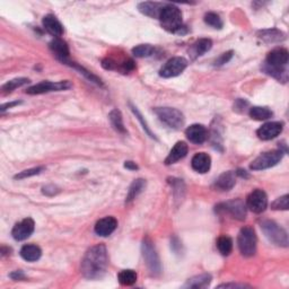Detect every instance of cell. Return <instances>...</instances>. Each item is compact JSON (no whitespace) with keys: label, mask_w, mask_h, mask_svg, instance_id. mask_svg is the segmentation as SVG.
<instances>
[{"label":"cell","mask_w":289,"mask_h":289,"mask_svg":"<svg viewBox=\"0 0 289 289\" xmlns=\"http://www.w3.org/2000/svg\"><path fill=\"white\" fill-rule=\"evenodd\" d=\"M108 256L105 245L97 244L86 252L81 261V273L87 279H99L106 272Z\"/></svg>","instance_id":"6da1fadb"},{"label":"cell","mask_w":289,"mask_h":289,"mask_svg":"<svg viewBox=\"0 0 289 289\" xmlns=\"http://www.w3.org/2000/svg\"><path fill=\"white\" fill-rule=\"evenodd\" d=\"M288 59L289 53L286 49L283 48L274 49L268 54L262 69H263L268 75L274 77L275 79L286 83Z\"/></svg>","instance_id":"7a4b0ae2"},{"label":"cell","mask_w":289,"mask_h":289,"mask_svg":"<svg viewBox=\"0 0 289 289\" xmlns=\"http://www.w3.org/2000/svg\"><path fill=\"white\" fill-rule=\"evenodd\" d=\"M158 20L161 21L162 26L172 33H181L184 27L182 13L174 5H164Z\"/></svg>","instance_id":"3957f363"},{"label":"cell","mask_w":289,"mask_h":289,"mask_svg":"<svg viewBox=\"0 0 289 289\" xmlns=\"http://www.w3.org/2000/svg\"><path fill=\"white\" fill-rule=\"evenodd\" d=\"M142 256L149 272L153 277H158L162 273V263L154 243L149 238H144L141 244Z\"/></svg>","instance_id":"277c9868"},{"label":"cell","mask_w":289,"mask_h":289,"mask_svg":"<svg viewBox=\"0 0 289 289\" xmlns=\"http://www.w3.org/2000/svg\"><path fill=\"white\" fill-rule=\"evenodd\" d=\"M261 229L263 230L266 238L274 245L287 247L288 246V235L281 226H279L273 220L261 221Z\"/></svg>","instance_id":"5b68a950"},{"label":"cell","mask_w":289,"mask_h":289,"mask_svg":"<svg viewBox=\"0 0 289 289\" xmlns=\"http://www.w3.org/2000/svg\"><path fill=\"white\" fill-rule=\"evenodd\" d=\"M256 234L255 230L251 226H245L241 229L237 237V244L239 252L244 256H253L256 253Z\"/></svg>","instance_id":"8992f818"},{"label":"cell","mask_w":289,"mask_h":289,"mask_svg":"<svg viewBox=\"0 0 289 289\" xmlns=\"http://www.w3.org/2000/svg\"><path fill=\"white\" fill-rule=\"evenodd\" d=\"M154 112L156 113V115L158 116L163 123L166 124L171 129L179 130L184 125V115L183 113L176 110L173 107H156Z\"/></svg>","instance_id":"52a82bcc"},{"label":"cell","mask_w":289,"mask_h":289,"mask_svg":"<svg viewBox=\"0 0 289 289\" xmlns=\"http://www.w3.org/2000/svg\"><path fill=\"white\" fill-rule=\"evenodd\" d=\"M283 152L281 149L279 151H271L261 154L259 157H256L251 164V170L253 171H261L270 169L274 165H277L278 163L282 160Z\"/></svg>","instance_id":"ba28073f"},{"label":"cell","mask_w":289,"mask_h":289,"mask_svg":"<svg viewBox=\"0 0 289 289\" xmlns=\"http://www.w3.org/2000/svg\"><path fill=\"white\" fill-rule=\"evenodd\" d=\"M70 87L71 83L69 80L57 81V83H53V81H42V83L32 86V87L26 90V93L30 95H40L50 92H60V90H66Z\"/></svg>","instance_id":"9c48e42d"},{"label":"cell","mask_w":289,"mask_h":289,"mask_svg":"<svg viewBox=\"0 0 289 289\" xmlns=\"http://www.w3.org/2000/svg\"><path fill=\"white\" fill-rule=\"evenodd\" d=\"M188 67V60L183 57H174L170 59L160 70V75L164 78H172L182 74Z\"/></svg>","instance_id":"30bf717a"},{"label":"cell","mask_w":289,"mask_h":289,"mask_svg":"<svg viewBox=\"0 0 289 289\" xmlns=\"http://www.w3.org/2000/svg\"><path fill=\"white\" fill-rule=\"evenodd\" d=\"M216 210L228 212L233 218L237 220H244L246 217V205L241 200V199H236V200L221 203V205H218L216 207Z\"/></svg>","instance_id":"8fae6325"},{"label":"cell","mask_w":289,"mask_h":289,"mask_svg":"<svg viewBox=\"0 0 289 289\" xmlns=\"http://www.w3.org/2000/svg\"><path fill=\"white\" fill-rule=\"evenodd\" d=\"M268 206V197L263 190L256 189L250 193L246 200V207L254 214H261Z\"/></svg>","instance_id":"7c38bea8"},{"label":"cell","mask_w":289,"mask_h":289,"mask_svg":"<svg viewBox=\"0 0 289 289\" xmlns=\"http://www.w3.org/2000/svg\"><path fill=\"white\" fill-rule=\"evenodd\" d=\"M34 227V220L32 218H25L14 226L12 235L16 241H24V239L29 238L33 234Z\"/></svg>","instance_id":"4fadbf2b"},{"label":"cell","mask_w":289,"mask_h":289,"mask_svg":"<svg viewBox=\"0 0 289 289\" xmlns=\"http://www.w3.org/2000/svg\"><path fill=\"white\" fill-rule=\"evenodd\" d=\"M283 124L282 122H268V123H264L261 128L257 129L256 134L257 137L262 140H271L282 132Z\"/></svg>","instance_id":"5bb4252c"},{"label":"cell","mask_w":289,"mask_h":289,"mask_svg":"<svg viewBox=\"0 0 289 289\" xmlns=\"http://www.w3.org/2000/svg\"><path fill=\"white\" fill-rule=\"evenodd\" d=\"M117 227V220L114 217H104V218L99 219L96 225H95V233H96L98 236L106 237L108 235H111Z\"/></svg>","instance_id":"9a60e30c"},{"label":"cell","mask_w":289,"mask_h":289,"mask_svg":"<svg viewBox=\"0 0 289 289\" xmlns=\"http://www.w3.org/2000/svg\"><path fill=\"white\" fill-rule=\"evenodd\" d=\"M50 49H51V51L59 61L65 63L69 60V47H68V44L63 40L56 38L50 42Z\"/></svg>","instance_id":"2e32d148"},{"label":"cell","mask_w":289,"mask_h":289,"mask_svg":"<svg viewBox=\"0 0 289 289\" xmlns=\"http://www.w3.org/2000/svg\"><path fill=\"white\" fill-rule=\"evenodd\" d=\"M185 135L191 142L200 144L206 141L207 129L202 124H192L185 130Z\"/></svg>","instance_id":"e0dca14e"},{"label":"cell","mask_w":289,"mask_h":289,"mask_svg":"<svg viewBox=\"0 0 289 289\" xmlns=\"http://www.w3.org/2000/svg\"><path fill=\"white\" fill-rule=\"evenodd\" d=\"M191 165L192 169L198 173H207L210 170L211 158L206 153H198L193 156Z\"/></svg>","instance_id":"ac0fdd59"},{"label":"cell","mask_w":289,"mask_h":289,"mask_svg":"<svg viewBox=\"0 0 289 289\" xmlns=\"http://www.w3.org/2000/svg\"><path fill=\"white\" fill-rule=\"evenodd\" d=\"M188 144L184 141H179L175 143V146L172 148V151L170 152L169 156L166 157L165 164L166 165H172L174 163L179 162L180 160H182L188 154Z\"/></svg>","instance_id":"d6986e66"},{"label":"cell","mask_w":289,"mask_h":289,"mask_svg":"<svg viewBox=\"0 0 289 289\" xmlns=\"http://www.w3.org/2000/svg\"><path fill=\"white\" fill-rule=\"evenodd\" d=\"M42 24L45 31L53 36H57V38H59V36H61L63 34V26L61 23L58 21V18L56 16H53V15L44 16Z\"/></svg>","instance_id":"ffe728a7"},{"label":"cell","mask_w":289,"mask_h":289,"mask_svg":"<svg viewBox=\"0 0 289 289\" xmlns=\"http://www.w3.org/2000/svg\"><path fill=\"white\" fill-rule=\"evenodd\" d=\"M257 36L265 43H278L282 42V41L286 39V34L277 29L260 31L259 33H257Z\"/></svg>","instance_id":"44dd1931"},{"label":"cell","mask_w":289,"mask_h":289,"mask_svg":"<svg viewBox=\"0 0 289 289\" xmlns=\"http://www.w3.org/2000/svg\"><path fill=\"white\" fill-rule=\"evenodd\" d=\"M235 183H236V180H235L234 172L228 171L221 174L219 178L216 180L215 187L216 189L220 190V191H229L230 189H233Z\"/></svg>","instance_id":"7402d4cb"},{"label":"cell","mask_w":289,"mask_h":289,"mask_svg":"<svg viewBox=\"0 0 289 289\" xmlns=\"http://www.w3.org/2000/svg\"><path fill=\"white\" fill-rule=\"evenodd\" d=\"M163 7H164V5L163 4L152 2H146L138 5L139 12L142 13L143 15L152 18H160Z\"/></svg>","instance_id":"603a6c76"},{"label":"cell","mask_w":289,"mask_h":289,"mask_svg":"<svg viewBox=\"0 0 289 289\" xmlns=\"http://www.w3.org/2000/svg\"><path fill=\"white\" fill-rule=\"evenodd\" d=\"M212 47V41L209 39H201L194 43L191 49H190V54H191L192 59H196L198 57H201L206 52L209 51Z\"/></svg>","instance_id":"cb8c5ba5"},{"label":"cell","mask_w":289,"mask_h":289,"mask_svg":"<svg viewBox=\"0 0 289 289\" xmlns=\"http://www.w3.org/2000/svg\"><path fill=\"white\" fill-rule=\"evenodd\" d=\"M41 255H42V251H41V248L38 245H34V244H26L21 250V256L25 261L29 262L38 261Z\"/></svg>","instance_id":"d4e9b609"},{"label":"cell","mask_w":289,"mask_h":289,"mask_svg":"<svg viewBox=\"0 0 289 289\" xmlns=\"http://www.w3.org/2000/svg\"><path fill=\"white\" fill-rule=\"evenodd\" d=\"M211 281V275L208 273L199 274L193 277L191 279H189L187 283L184 284L185 288H206L207 286H209V283Z\"/></svg>","instance_id":"484cf974"},{"label":"cell","mask_w":289,"mask_h":289,"mask_svg":"<svg viewBox=\"0 0 289 289\" xmlns=\"http://www.w3.org/2000/svg\"><path fill=\"white\" fill-rule=\"evenodd\" d=\"M273 115L272 111L268 107L263 106H253L250 108V116L253 120L256 121H264L270 119Z\"/></svg>","instance_id":"4316f807"},{"label":"cell","mask_w":289,"mask_h":289,"mask_svg":"<svg viewBox=\"0 0 289 289\" xmlns=\"http://www.w3.org/2000/svg\"><path fill=\"white\" fill-rule=\"evenodd\" d=\"M144 187H146V181H144V180L138 179V180L133 181V183L130 185L128 194H126L125 202H130V201H132L133 199L137 198L138 194L141 193V191L144 189Z\"/></svg>","instance_id":"83f0119b"},{"label":"cell","mask_w":289,"mask_h":289,"mask_svg":"<svg viewBox=\"0 0 289 289\" xmlns=\"http://www.w3.org/2000/svg\"><path fill=\"white\" fill-rule=\"evenodd\" d=\"M108 119H110L112 126L117 131V132L126 133V130L123 124V119H122V114L119 110H116L115 108V110L111 111L110 115H108Z\"/></svg>","instance_id":"f1b7e54d"},{"label":"cell","mask_w":289,"mask_h":289,"mask_svg":"<svg viewBox=\"0 0 289 289\" xmlns=\"http://www.w3.org/2000/svg\"><path fill=\"white\" fill-rule=\"evenodd\" d=\"M65 65H67V66H70L71 68H74V69L78 70L81 75H84V76L86 77V78H87V79H88V80H90V81H93V83L97 84V85H99V86H102V85H103V84H102V81H101V79H99L98 77H96V76H95L94 74H92V72L88 71L87 69H85L84 67L79 66L78 63H76V62H72V61H70V60H68V61H66V62H65Z\"/></svg>","instance_id":"f546056e"},{"label":"cell","mask_w":289,"mask_h":289,"mask_svg":"<svg viewBox=\"0 0 289 289\" xmlns=\"http://www.w3.org/2000/svg\"><path fill=\"white\" fill-rule=\"evenodd\" d=\"M117 279L123 286H131L137 281V273L133 270H122L117 275Z\"/></svg>","instance_id":"4dcf8cb0"},{"label":"cell","mask_w":289,"mask_h":289,"mask_svg":"<svg viewBox=\"0 0 289 289\" xmlns=\"http://www.w3.org/2000/svg\"><path fill=\"white\" fill-rule=\"evenodd\" d=\"M217 247L223 255H229L233 250V241L228 236H220L217 241Z\"/></svg>","instance_id":"1f68e13d"},{"label":"cell","mask_w":289,"mask_h":289,"mask_svg":"<svg viewBox=\"0 0 289 289\" xmlns=\"http://www.w3.org/2000/svg\"><path fill=\"white\" fill-rule=\"evenodd\" d=\"M154 52H155V49L151 44H140L132 49L133 56L137 58L151 57Z\"/></svg>","instance_id":"d6a6232c"},{"label":"cell","mask_w":289,"mask_h":289,"mask_svg":"<svg viewBox=\"0 0 289 289\" xmlns=\"http://www.w3.org/2000/svg\"><path fill=\"white\" fill-rule=\"evenodd\" d=\"M27 83H30V79H27V78H16V79L9 80V81H7L6 84L3 85L2 90H3L4 94L12 93L14 89L21 87V86L25 85Z\"/></svg>","instance_id":"836d02e7"},{"label":"cell","mask_w":289,"mask_h":289,"mask_svg":"<svg viewBox=\"0 0 289 289\" xmlns=\"http://www.w3.org/2000/svg\"><path fill=\"white\" fill-rule=\"evenodd\" d=\"M205 22L211 27H214L216 30H220L223 27V21H221L220 16L216 13H208L205 15Z\"/></svg>","instance_id":"e575fe53"},{"label":"cell","mask_w":289,"mask_h":289,"mask_svg":"<svg viewBox=\"0 0 289 289\" xmlns=\"http://www.w3.org/2000/svg\"><path fill=\"white\" fill-rule=\"evenodd\" d=\"M288 194H284V196L275 199V201L271 205V208L273 210H288Z\"/></svg>","instance_id":"d590c367"},{"label":"cell","mask_w":289,"mask_h":289,"mask_svg":"<svg viewBox=\"0 0 289 289\" xmlns=\"http://www.w3.org/2000/svg\"><path fill=\"white\" fill-rule=\"evenodd\" d=\"M44 170V167H34V169H30V170H25L21 172L20 174H17L15 176V179L18 180H22V179H26V178H30V176H34V175H38L40 174L41 172Z\"/></svg>","instance_id":"8d00e7d4"},{"label":"cell","mask_w":289,"mask_h":289,"mask_svg":"<svg viewBox=\"0 0 289 289\" xmlns=\"http://www.w3.org/2000/svg\"><path fill=\"white\" fill-rule=\"evenodd\" d=\"M130 106H131V110H132V112H133L134 114H135V116H137V119H138L140 122H141L143 130L146 131V132L149 134V137H151V138H155V139H156L155 134H154V133L152 132V131H151V129H149V126H148V124H147V122L142 119V115L140 114V112L137 110V107L133 106L132 104H130Z\"/></svg>","instance_id":"74e56055"},{"label":"cell","mask_w":289,"mask_h":289,"mask_svg":"<svg viewBox=\"0 0 289 289\" xmlns=\"http://www.w3.org/2000/svg\"><path fill=\"white\" fill-rule=\"evenodd\" d=\"M233 57V51H228L221 54L219 58H217V60L215 61V66H223L225 63H227L230 59Z\"/></svg>","instance_id":"f35d334b"},{"label":"cell","mask_w":289,"mask_h":289,"mask_svg":"<svg viewBox=\"0 0 289 289\" xmlns=\"http://www.w3.org/2000/svg\"><path fill=\"white\" fill-rule=\"evenodd\" d=\"M42 192L47 196H54L59 192V189L56 187V185H47L42 189Z\"/></svg>","instance_id":"ab89813d"},{"label":"cell","mask_w":289,"mask_h":289,"mask_svg":"<svg viewBox=\"0 0 289 289\" xmlns=\"http://www.w3.org/2000/svg\"><path fill=\"white\" fill-rule=\"evenodd\" d=\"M245 287H250L247 284H242V283H223L219 284L217 288H245Z\"/></svg>","instance_id":"60d3db41"},{"label":"cell","mask_w":289,"mask_h":289,"mask_svg":"<svg viewBox=\"0 0 289 289\" xmlns=\"http://www.w3.org/2000/svg\"><path fill=\"white\" fill-rule=\"evenodd\" d=\"M11 278L14 280H22L25 279V274L23 273V271H15V272L11 273Z\"/></svg>","instance_id":"b9f144b4"},{"label":"cell","mask_w":289,"mask_h":289,"mask_svg":"<svg viewBox=\"0 0 289 289\" xmlns=\"http://www.w3.org/2000/svg\"><path fill=\"white\" fill-rule=\"evenodd\" d=\"M18 104H21V102H12V103H6V104H4V105L2 106V112H5L6 110H8V108H11L13 106H15V105H18Z\"/></svg>","instance_id":"7bdbcfd3"},{"label":"cell","mask_w":289,"mask_h":289,"mask_svg":"<svg viewBox=\"0 0 289 289\" xmlns=\"http://www.w3.org/2000/svg\"><path fill=\"white\" fill-rule=\"evenodd\" d=\"M124 167L128 170H138V166L133 162H125Z\"/></svg>","instance_id":"ee69618b"},{"label":"cell","mask_w":289,"mask_h":289,"mask_svg":"<svg viewBox=\"0 0 289 289\" xmlns=\"http://www.w3.org/2000/svg\"><path fill=\"white\" fill-rule=\"evenodd\" d=\"M236 174H237L238 176H241V178H244V179H248V178H250V175L247 174V172L244 171V170H237Z\"/></svg>","instance_id":"f6af8a7d"}]
</instances>
